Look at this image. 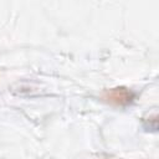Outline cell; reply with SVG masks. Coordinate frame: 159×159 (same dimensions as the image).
Here are the masks:
<instances>
[{"label": "cell", "instance_id": "obj_1", "mask_svg": "<svg viewBox=\"0 0 159 159\" xmlns=\"http://www.w3.org/2000/svg\"><path fill=\"white\" fill-rule=\"evenodd\" d=\"M103 98L108 103L114 104V106H127L128 103H130L133 101L134 94L124 87H118V88L107 91L103 94Z\"/></svg>", "mask_w": 159, "mask_h": 159}]
</instances>
